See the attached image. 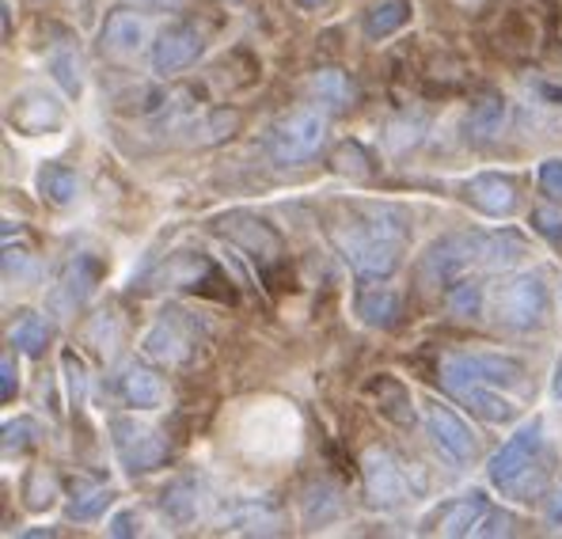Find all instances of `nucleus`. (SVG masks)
<instances>
[{"mask_svg":"<svg viewBox=\"0 0 562 539\" xmlns=\"http://www.w3.org/2000/svg\"><path fill=\"white\" fill-rule=\"evenodd\" d=\"M330 239H335L346 267L353 273H361V278H387V273L400 270L403 244L384 236V232H376L369 221H361V217L346 221V225H338L330 232Z\"/></svg>","mask_w":562,"mask_h":539,"instance_id":"1","label":"nucleus"},{"mask_svg":"<svg viewBox=\"0 0 562 539\" xmlns=\"http://www.w3.org/2000/svg\"><path fill=\"white\" fill-rule=\"evenodd\" d=\"M327 141V114L316 106H296L267 130V156L274 164H308Z\"/></svg>","mask_w":562,"mask_h":539,"instance_id":"2","label":"nucleus"},{"mask_svg":"<svg viewBox=\"0 0 562 539\" xmlns=\"http://www.w3.org/2000/svg\"><path fill=\"white\" fill-rule=\"evenodd\" d=\"M551 296L543 273H514L506 285L494 293V319L506 330H536L548 323Z\"/></svg>","mask_w":562,"mask_h":539,"instance_id":"3","label":"nucleus"},{"mask_svg":"<svg viewBox=\"0 0 562 539\" xmlns=\"http://www.w3.org/2000/svg\"><path fill=\"white\" fill-rule=\"evenodd\" d=\"M361 479H366V497L373 509H400L418 497L411 468L387 449H369L361 456Z\"/></svg>","mask_w":562,"mask_h":539,"instance_id":"4","label":"nucleus"},{"mask_svg":"<svg viewBox=\"0 0 562 539\" xmlns=\"http://www.w3.org/2000/svg\"><path fill=\"white\" fill-rule=\"evenodd\" d=\"M525 361L509 358V353H491V350H468V353H445L441 361V380L449 392L483 380V384H525Z\"/></svg>","mask_w":562,"mask_h":539,"instance_id":"5","label":"nucleus"},{"mask_svg":"<svg viewBox=\"0 0 562 539\" xmlns=\"http://www.w3.org/2000/svg\"><path fill=\"white\" fill-rule=\"evenodd\" d=\"M111 445L130 475H148L168 460V437L137 418H111Z\"/></svg>","mask_w":562,"mask_h":539,"instance_id":"6","label":"nucleus"},{"mask_svg":"<svg viewBox=\"0 0 562 539\" xmlns=\"http://www.w3.org/2000/svg\"><path fill=\"white\" fill-rule=\"evenodd\" d=\"M483 259V232H452L426 247L422 255V278L429 285H452Z\"/></svg>","mask_w":562,"mask_h":539,"instance_id":"7","label":"nucleus"},{"mask_svg":"<svg viewBox=\"0 0 562 539\" xmlns=\"http://www.w3.org/2000/svg\"><path fill=\"white\" fill-rule=\"evenodd\" d=\"M540 452H543V426L540 422H525V426H520L517 434L491 456V463H486V479H491L498 491L514 494L520 479L540 463Z\"/></svg>","mask_w":562,"mask_h":539,"instance_id":"8","label":"nucleus"},{"mask_svg":"<svg viewBox=\"0 0 562 539\" xmlns=\"http://www.w3.org/2000/svg\"><path fill=\"white\" fill-rule=\"evenodd\" d=\"M99 273H103V262L95 255H77V259L65 262V270L57 273V281L49 285L46 293V308L57 315V319H72L85 301L95 293L99 285Z\"/></svg>","mask_w":562,"mask_h":539,"instance_id":"9","label":"nucleus"},{"mask_svg":"<svg viewBox=\"0 0 562 539\" xmlns=\"http://www.w3.org/2000/svg\"><path fill=\"white\" fill-rule=\"evenodd\" d=\"M205 54V38L194 23H168L153 43V72L156 77H176L190 69Z\"/></svg>","mask_w":562,"mask_h":539,"instance_id":"10","label":"nucleus"},{"mask_svg":"<svg viewBox=\"0 0 562 539\" xmlns=\"http://www.w3.org/2000/svg\"><path fill=\"white\" fill-rule=\"evenodd\" d=\"M221 236H228L236 247H244L255 262L262 267H278L281 262V236L267 225L262 217H251V213H228L221 221Z\"/></svg>","mask_w":562,"mask_h":539,"instance_id":"11","label":"nucleus"},{"mask_svg":"<svg viewBox=\"0 0 562 539\" xmlns=\"http://www.w3.org/2000/svg\"><path fill=\"white\" fill-rule=\"evenodd\" d=\"M426 434L452 463H468L475 460V434L468 429V422L460 418L452 406L441 403H426Z\"/></svg>","mask_w":562,"mask_h":539,"instance_id":"12","label":"nucleus"},{"mask_svg":"<svg viewBox=\"0 0 562 539\" xmlns=\"http://www.w3.org/2000/svg\"><path fill=\"white\" fill-rule=\"evenodd\" d=\"M179 312H164V319H156L140 338V353L156 364H190L194 361V335L179 327Z\"/></svg>","mask_w":562,"mask_h":539,"instance_id":"13","label":"nucleus"},{"mask_svg":"<svg viewBox=\"0 0 562 539\" xmlns=\"http://www.w3.org/2000/svg\"><path fill=\"white\" fill-rule=\"evenodd\" d=\"M8 122H12L15 130H23V134L38 137V134H49V130L61 126V122H65V106L57 103L54 96H46V91L27 88V91H20V96H12V106H8Z\"/></svg>","mask_w":562,"mask_h":539,"instance_id":"14","label":"nucleus"},{"mask_svg":"<svg viewBox=\"0 0 562 539\" xmlns=\"http://www.w3.org/2000/svg\"><path fill=\"white\" fill-rule=\"evenodd\" d=\"M145 43H148V23L137 12H130V8L111 12L103 20V27H99V49L106 57H114V61H130Z\"/></svg>","mask_w":562,"mask_h":539,"instance_id":"15","label":"nucleus"},{"mask_svg":"<svg viewBox=\"0 0 562 539\" xmlns=\"http://www.w3.org/2000/svg\"><path fill=\"white\" fill-rule=\"evenodd\" d=\"M244 126L239 111H228V106H217V111H205V114H190L183 126L176 134H183V145L190 148H210L221 145V141H233Z\"/></svg>","mask_w":562,"mask_h":539,"instance_id":"16","label":"nucleus"},{"mask_svg":"<svg viewBox=\"0 0 562 539\" xmlns=\"http://www.w3.org/2000/svg\"><path fill=\"white\" fill-rule=\"evenodd\" d=\"M464 198L475 205L486 217H509L517 210V187L514 179L494 176V171H483V176H471L464 187Z\"/></svg>","mask_w":562,"mask_h":539,"instance_id":"17","label":"nucleus"},{"mask_svg":"<svg viewBox=\"0 0 562 539\" xmlns=\"http://www.w3.org/2000/svg\"><path fill=\"white\" fill-rule=\"evenodd\" d=\"M119 388H122V400L130 406H137V411H156V406L168 403V388H164L160 372L148 369V364H140V361L122 364Z\"/></svg>","mask_w":562,"mask_h":539,"instance_id":"18","label":"nucleus"},{"mask_svg":"<svg viewBox=\"0 0 562 539\" xmlns=\"http://www.w3.org/2000/svg\"><path fill=\"white\" fill-rule=\"evenodd\" d=\"M452 395H457V400L464 403L471 414H479L483 422H491V426H509V422L517 418V403L506 400L498 384H483V380H471V384L457 388Z\"/></svg>","mask_w":562,"mask_h":539,"instance_id":"19","label":"nucleus"},{"mask_svg":"<svg viewBox=\"0 0 562 539\" xmlns=\"http://www.w3.org/2000/svg\"><path fill=\"white\" fill-rule=\"evenodd\" d=\"M353 312H358V319L366 323V327L392 330L395 323H400V315H403V301H400V293H395V289L373 285V289H361L358 301H353Z\"/></svg>","mask_w":562,"mask_h":539,"instance_id":"20","label":"nucleus"},{"mask_svg":"<svg viewBox=\"0 0 562 539\" xmlns=\"http://www.w3.org/2000/svg\"><path fill=\"white\" fill-rule=\"evenodd\" d=\"M506 119H509L506 99H498V96L479 99V103L468 111V122H464L468 141H471V145H491V141L502 137V130H506Z\"/></svg>","mask_w":562,"mask_h":539,"instance_id":"21","label":"nucleus"},{"mask_svg":"<svg viewBox=\"0 0 562 539\" xmlns=\"http://www.w3.org/2000/svg\"><path fill=\"white\" fill-rule=\"evenodd\" d=\"M411 20H415V4H411V0H380V4H373L366 12V20H361V31H366L369 43H380V38L403 31Z\"/></svg>","mask_w":562,"mask_h":539,"instance_id":"22","label":"nucleus"},{"mask_svg":"<svg viewBox=\"0 0 562 539\" xmlns=\"http://www.w3.org/2000/svg\"><path fill=\"white\" fill-rule=\"evenodd\" d=\"M486 513H491V505H486L483 494L460 497V502H452L441 513V536H475L479 525L486 520Z\"/></svg>","mask_w":562,"mask_h":539,"instance_id":"23","label":"nucleus"},{"mask_svg":"<svg viewBox=\"0 0 562 539\" xmlns=\"http://www.w3.org/2000/svg\"><path fill=\"white\" fill-rule=\"evenodd\" d=\"M160 509L168 520H176V525H190V520H198V513H202V494H198V479H176L171 486H164L160 494Z\"/></svg>","mask_w":562,"mask_h":539,"instance_id":"24","label":"nucleus"},{"mask_svg":"<svg viewBox=\"0 0 562 539\" xmlns=\"http://www.w3.org/2000/svg\"><path fill=\"white\" fill-rule=\"evenodd\" d=\"M369 395H376V411L384 418L400 422V426H415V403H411V392L392 377H380L369 384Z\"/></svg>","mask_w":562,"mask_h":539,"instance_id":"25","label":"nucleus"},{"mask_svg":"<svg viewBox=\"0 0 562 539\" xmlns=\"http://www.w3.org/2000/svg\"><path fill=\"white\" fill-rule=\"evenodd\" d=\"M525 239L517 236V232L502 228V232H483V259H479V267L486 270H509L517 267L520 259H525Z\"/></svg>","mask_w":562,"mask_h":539,"instance_id":"26","label":"nucleus"},{"mask_svg":"<svg viewBox=\"0 0 562 539\" xmlns=\"http://www.w3.org/2000/svg\"><path fill=\"white\" fill-rule=\"evenodd\" d=\"M38 190H43V198L46 202H54V205H72L80 198V179H77V171L72 168H65V164H43L38 168Z\"/></svg>","mask_w":562,"mask_h":539,"instance_id":"27","label":"nucleus"},{"mask_svg":"<svg viewBox=\"0 0 562 539\" xmlns=\"http://www.w3.org/2000/svg\"><path fill=\"white\" fill-rule=\"evenodd\" d=\"M312 91H316V99L327 111H350L358 103V88L350 85V77L342 69H319L312 77Z\"/></svg>","mask_w":562,"mask_h":539,"instance_id":"28","label":"nucleus"},{"mask_svg":"<svg viewBox=\"0 0 562 539\" xmlns=\"http://www.w3.org/2000/svg\"><path fill=\"white\" fill-rule=\"evenodd\" d=\"M338 509H342V497H338V491L330 483L308 486V491H304V497H301V517H304V525H308V528L335 520Z\"/></svg>","mask_w":562,"mask_h":539,"instance_id":"29","label":"nucleus"},{"mask_svg":"<svg viewBox=\"0 0 562 539\" xmlns=\"http://www.w3.org/2000/svg\"><path fill=\"white\" fill-rule=\"evenodd\" d=\"M228 528L233 532H247V536H274L281 532L278 528V509L267 502H247L228 517Z\"/></svg>","mask_w":562,"mask_h":539,"instance_id":"30","label":"nucleus"},{"mask_svg":"<svg viewBox=\"0 0 562 539\" xmlns=\"http://www.w3.org/2000/svg\"><path fill=\"white\" fill-rule=\"evenodd\" d=\"M8 343H12L23 358H38V353L46 350V343H49V323L38 312H23V319H15Z\"/></svg>","mask_w":562,"mask_h":539,"instance_id":"31","label":"nucleus"},{"mask_svg":"<svg viewBox=\"0 0 562 539\" xmlns=\"http://www.w3.org/2000/svg\"><path fill=\"white\" fill-rule=\"evenodd\" d=\"M361 221H369L376 232H384V236L400 239V244H407L411 236V217L400 210V205H361L358 210Z\"/></svg>","mask_w":562,"mask_h":539,"instance_id":"32","label":"nucleus"},{"mask_svg":"<svg viewBox=\"0 0 562 539\" xmlns=\"http://www.w3.org/2000/svg\"><path fill=\"white\" fill-rule=\"evenodd\" d=\"M330 168H335L338 176H350V179H369L376 171L369 148L358 145V141H342V145L335 148V156H330Z\"/></svg>","mask_w":562,"mask_h":539,"instance_id":"33","label":"nucleus"},{"mask_svg":"<svg viewBox=\"0 0 562 539\" xmlns=\"http://www.w3.org/2000/svg\"><path fill=\"white\" fill-rule=\"evenodd\" d=\"M111 486H95V483H77V491H72V497H69V517L72 520H92V517H99V513L111 505Z\"/></svg>","mask_w":562,"mask_h":539,"instance_id":"34","label":"nucleus"},{"mask_svg":"<svg viewBox=\"0 0 562 539\" xmlns=\"http://www.w3.org/2000/svg\"><path fill=\"white\" fill-rule=\"evenodd\" d=\"M422 134H426V119H422V114H400V119L387 122L384 141L392 153H407V148L418 145Z\"/></svg>","mask_w":562,"mask_h":539,"instance_id":"35","label":"nucleus"},{"mask_svg":"<svg viewBox=\"0 0 562 539\" xmlns=\"http://www.w3.org/2000/svg\"><path fill=\"white\" fill-rule=\"evenodd\" d=\"M449 308H452V315H460V319H475V315L483 312V285L471 281L468 273L457 278L449 285Z\"/></svg>","mask_w":562,"mask_h":539,"instance_id":"36","label":"nucleus"},{"mask_svg":"<svg viewBox=\"0 0 562 539\" xmlns=\"http://www.w3.org/2000/svg\"><path fill=\"white\" fill-rule=\"evenodd\" d=\"M46 69H49V77L57 80L69 96H80V88H85V80H80V57L72 54L69 46H61V49H54L49 54V61H46Z\"/></svg>","mask_w":562,"mask_h":539,"instance_id":"37","label":"nucleus"},{"mask_svg":"<svg viewBox=\"0 0 562 539\" xmlns=\"http://www.w3.org/2000/svg\"><path fill=\"white\" fill-rule=\"evenodd\" d=\"M38 437V422L35 418H15V422H4V452H23L31 449Z\"/></svg>","mask_w":562,"mask_h":539,"instance_id":"38","label":"nucleus"},{"mask_svg":"<svg viewBox=\"0 0 562 539\" xmlns=\"http://www.w3.org/2000/svg\"><path fill=\"white\" fill-rule=\"evenodd\" d=\"M23 497H27L31 509H46L54 502V475L46 468H35L27 475V486H23Z\"/></svg>","mask_w":562,"mask_h":539,"instance_id":"39","label":"nucleus"},{"mask_svg":"<svg viewBox=\"0 0 562 539\" xmlns=\"http://www.w3.org/2000/svg\"><path fill=\"white\" fill-rule=\"evenodd\" d=\"M532 228L540 232V236L562 255V213H555V210H532Z\"/></svg>","mask_w":562,"mask_h":539,"instance_id":"40","label":"nucleus"},{"mask_svg":"<svg viewBox=\"0 0 562 539\" xmlns=\"http://www.w3.org/2000/svg\"><path fill=\"white\" fill-rule=\"evenodd\" d=\"M205 273V259L198 255H176V262L168 267V281H179V285H194Z\"/></svg>","mask_w":562,"mask_h":539,"instance_id":"41","label":"nucleus"},{"mask_svg":"<svg viewBox=\"0 0 562 539\" xmlns=\"http://www.w3.org/2000/svg\"><path fill=\"white\" fill-rule=\"evenodd\" d=\"M114 335H119V327H114L111 312H99L92 323H88V343L95 346L99 353H106L114 346Z\"/></svg>","mask_w":562,"mask_h":539,"instance_id":"42","label":"nucleus"},{"mask_svg":"<svg viewBox=\"0 0 562 539\" xmlns=\"http://www.w3.org/2000/svg\"><path fill=\"white\" fill-rule=\"evenodd\" d=\"M61 364H65V372H69L72 403H80V400H85V392H88V369H85V361H80L72 350H65V353H61Z\"/></svg>","mask_w":562,"mask_h":539,"instance_id":"43","label":"nucleus"},{"mask_svg":"<svg viewBox=\"0 0 562 539\" xmlns=\"http://www.w3.org/2000/svg\"><path fill=\"white\" fill-rule=\"evenodd\" d=\"M4 273H8V278L15 273V281H35L38 278V267L23 251H8L4 255Z\"/></svg>","mask_w":562,"mask_h":539,"instance_id":"44","label":"nucleus"},{"mask_svg":"<svg viewBox=\"0 0 562 539\" xmlns=\"http://www.w3.org/2000/svg\"><path fill=\"white\" fill-rule=\"evenodd\" d=\"M517 528V517L514 513H486V520L479 525V532L475 536H509Z\"/></svg>","mask_w":562,"mask_h":539,"instance_id":"45","label":"nucleus"},{"mask_svg":"<svg viewBox=\"0 0 562 539\" xmlns=\"http://www.w3.org/2000/svg\"><path fill=\"white\" fill-rule=\"evenodd\" d=\"M540 187L562 202V160H543L540 164Z\"/></svg>","mask_w":562,"mask_h":539,"instance_id":"46","label":"nucleus"},{"mask_svg":"<svg viewBox=\"0 0 562 539\" xmlns=\"http://www.w3.org/2000/svg\"><path fill=\"white\" fill-rule=\"evenodd\" d=\"M15 392H20V372H15L12 358H4V361H0V400L12 403Z\"/></svg>","mask_w":562,"mask_h":539,"instance_id":"47","label":"nucleus"},{"mask_svg":"<svg viewBox=\"0 0 562 539\" xmlns=\"http://www.w3.org/2000/svg\"><path fill=\"white\" fill-rule=\"evenodd\" d=\"M134 520H137L134 513H119V517L111 520V528H106V532H111V536H134L137 532Z\"/></svg>","mask_w":562,"mask_h":539,"instance_id":"48","label":"nucleus"},{"mask_svg":"<svg viewBox=\"0 0 562 539\" xmlns=\"http://www.w3.org/2000/svg\"><path fill=\"white\" fill-rule=\"evenodd\" d=\"M548 520L551 525H562V486L551 491V497H548Z\"/></svg>","mask_w":562,"mask_h":539,"instance_id":"49","label":"nucleus"},{"mask_svg":"<svg viewBox=\"0 0 562 539\" xmlns=\"http://www.w3.org/2000/svg\"><path fill=\"white\" fill-rule=\"evenodd\" d=\"M137 8H176V4H183V0H134Z\"/></svg>","mask_w":562,"mask_h":539,"instance_id":"50","label":"nucleus"},{"mask_svg":"<svg viewBox=\"0 0 562 539\" xmlns=\"http://www.w3.org/2000/svg\"><path fill=\"white\" fill-rule=\"evenodd\" d=\"M551 392H555V400L562 403V358L555 361V377H551Z\"/></svg>","mask_w":562,"mask_h":539,"instance_id":"51","label":"nucleus"},{"mask_svg":"<svg viewBox=\"0 0 562 539\" xmlns=\"http://www.w3.org/2000/svg\"><path fill=\"white\" fill-rule=\"evenodd\" d=\"M330 0H296V8H304V12H316V8H327Z\"/></svg>","mask_w":562,"mask_h":539,"instance_id":"52","label":"nucleus"},{"mask_svg":"<svg viewBox=\"0 0 562 539\" xmlns=\"http://www.w3.org/2000/svg\"><path fill=\"white\" fill-rule=\"evenodd\" d=\"M4 35H12V8H8V0H4Z\"/></svg>","mask_w":562,"mask_h":539,"instance_id":"53","label":"nucleus"}]
</instances>
